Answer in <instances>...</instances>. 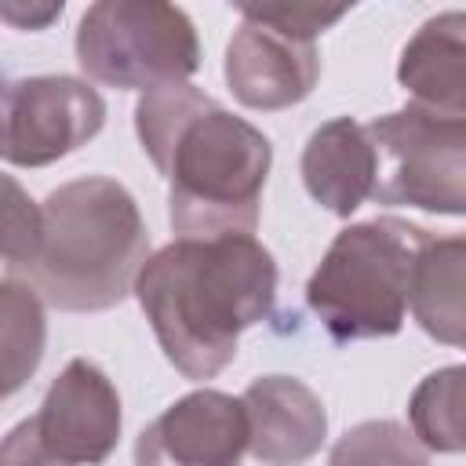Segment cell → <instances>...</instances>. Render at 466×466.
<instances>
[{
    "mask_svg": "<svg viewBox=\"0 0 466 466\" xmlns=\"http://www.w3.org/2000/svg\"><path fill=\"white\" fill-rule=\"evenodd\" d=\"M462 364H448L430 371L411 400H408V419H411V437L426 451L441 455H459L466 448L462 433Z\"/></svg>",
    "mask_w": 466,
    "mask_h": 466,
    "instance_id": "cell-16",
    "label": "cell"
},
{
    "mask_svg": "<svg viewBox=\"0 0 466 466\" xmlns=\"http://www.w3.org/2000/svg\"><path fill=\"white\" fill-rule=\"evenodd\" d=\"M397 80L411 95V106L466 120V15L444 11L426 18L400 51Z\"/></svg>",
    "mask_w": 466,
    "mask_h": 466,
    "instance_id": "cell-12",
    "label": "cell"
},
{
    "mask_svg": "<svg viewBox=\"0 0 466 466\" xmlns=\"http://www.w3.org/2000/svg\"><path fill=\"white\" fill-rule=\"evenodd\" d=\"M25 422L51 466H102L120 441V393L98 364L73 357Z\"/></svg>",
    "mask_w": 466,
    "mask_h": 466,
    "instance_id": "cell-8",
    "label": "cell"
},
{
    "mask_svg": "<svg viewBox=\"0 0 466 466\" xmlns=\"http://www.w3.org/2000/svg\"><path fill=\"white\" fill-rule=\"evenodd\" d=\"M328 466H430V451L411 437L404 422L368 419L335 441Z\"/></svg>",
    "mask_w": 466,
    "mask_h": 466,
    "instance_id": "cell-17",
    "label": "cell"
},
{
    "mask_svg": "<svg viewBox=\"0 0 466 466\" xmlns=\"http://www.w3.org/2000/svg\"><path fill=\"white\" fill-rule=\"evenodd\" d=\"M106 124L102 95L80 76H22L0 84V160L47 167L87 146Z\"/></svg>",
    "mask_w": 466,
    "mask_h": 466,
    "instance_id": "cell-7",
    "label": "cell"
},
{
    "mask_svg": "<svg viewBox=\"0 0 466 466\" xmlns=\"http://www.w3.org/2000/svg\"><path fill=\"white\" fill-rule=\"evenodd\" d=\"M240 18H251V22H262L284 36H295V40H317L324 29H331L350 7L346 4H240L237 7Z\"/></svg>",
    "mask_w": 466,
    "mask_h": 466,
    "instance_id": "cell-19",
    "label": "cell"
},
{
    "mask_svg": "<svg viewBox=\"0 0 466 466\" xmlns=\"http://www.w3.org/2000/svg\"><path fill=\"white\" fill-rule=\"evenodd\" d=\"M306 193L339 218H350L375 186V149L368 127L353 116H331L320 124L302 149Z\"/></svg>",
    "mask_w": 466,
    "mask_h": 466,
    "instance_id": "cell-13",
    "label": "cell"
},
{
    "mask_svg": "<svg viewBox=\"0 0 466 466\" xmlns=\"http://www.w3.org/2000/svg\"><path fill=\"white\" fill-rule=\"evenodd\" d=\"M426 244L422 226L393 215L346 226L306 280V306L335 342L397 335Z\"/></svg>",
    "mask_w": 466,
    "mask_h": 466,
    "instance_id": "cell-4",
    "label": "cell"
},
{
    "mask_svg": "<svg viewBox=\"0 0 466 466\" xmlns=\"http://www.w3.org/2000/svg\"><path fill=\"white\" fill-rule=\"evenodd\" d=\"M462 266H466L462 237H430V244L422 248L415 273H411L408 306H411L419 328L444 346H462V328H466Z\"/></svg>",
    "mask_w": 466,
    "mask_h": 466,
    "instance_id": "cell-14",
    "label": "cell"
},
{
    "mask_svg": "<svg viewBox=\"0 0 466 466\" xmlns=\"http://www.w3.org/2000/svg\"><path fill=\"white\" fill-rule=\"evenodd\" d=\"M364 127L375 149L371 200L451 218L466 211V120L433 116L408 102Z\"/></svg>",
    "mask_w": 466,
    "mask_h": 466,
    "instance_id": "cell-6",
    "label": "cell"
},
{
    "mask_svg": "<svg viewBox=\"0 0 466 466\" xmlns=\"http://www.w3.org/2000/svg\"><path fill=\"white\" fill-rule=\"evenodd\" d=\"M135 131L171 186L167 218L178 237L255 233L273 164V146L255 124L186 80L146 91Z\"/></svg>",
    "mask_w": 466,
    "mask_h": 466,
    "instance_id": "cell-2",
    "label": "cell"
},
{
    "mask_svg": "<svg viewBox=\"0 0 466 466\" xmlns=\"http://www.w3.org/2000/svg\"><path fill=\"white\" fill-rule=\"evenodd\" d=\"M135 299L189 382H208L237 357L240 331L273 313L277 262L251 233L175 237L135 277Z\"/></svg>",
    "mask_w": 466,
    "mask_h": 466,
    "instance_id": "cell-1",
    "label": "cell"
},
{
    "mask_svg": "<svg viewBox=\"0 0 466 466\" xmlns=\"http://www.w3.org/2000/svg\"><path fill=\"white\" fill-rule=\"evenodd\" d=\"M146 258L149 233L127 186L87 175L47 193L44 248L18 273L55 309L102 313L131 295Z\"/></svg>",
    "mask_w": 466,
    "mask_h": 466,
    "instance_id": "cell-3",
    "label": "cell"
},
{
    "mask_svg": "<svg viewBox=\"0 0 466 466\" xmlns=\"http://www.w3.org/2000/svg\"><path fill=\"white\" fill-rule=\"evenodd\" d=\"M66 11V4H0V18L11 22L15 29H47L58 15Z\"/></svg>",
    "mask_w": 466,
    "mask_h": 466,
    "instance_id": "cell-20",
    "label": "cell"
},
{
    "mask_svg": "<svg viewBox=\"0 0 466 466\" xmlns=\"http://www.w3.org/2000/svg\"><path fill=\"white\" fill-rule=\"evenodd\" d=\"M44 248V204L25 186L0 171V258L18 273Z\"/></svg>",
    "mask_w": 466,
    "mask_h": 466,
    "instance_id": "cell-18",
    "label": "cell"
},
{
    "mask_svg": "<svg viewBox=\"0 0 466 466\" xmlns=\"http://www.w3.org/2000/svg\"><path fill=\"white\" fill-rule=\"evenodd\" d=\"M47 346L44 299L22 280H0V400L18 393L40 368Z\"/></svg>",
    "mask_w": 466,
    "mask_h": 466,
    "instance_id": "cell-15",
    "label": "cell"
},
{
    "mask_svg": "<svg viewBox=\"0 0 466 466\" xmlns=\"http://www.w3.org/2000/svg\"><path fill=\"white\" fill-rule=\"evenodd\" d=\"M76 62L87 80L120 91L186 84L200 69L189 15L160 0H98L76 25Z\"/></svg>",
    "mask_w": 466,
    "mask_h": 466,
    "instance_id": "cell-5",
    "label": "cell"
},
{
    "mask_svg": "<svg viewBox=\"0 0 466 466\" xmlns=\"http://www.w3.org/2000/svg\"><path fill=\"white\" fill-rule=\"evenodd\" d=\"M248 419L240 397L193 390L167 404L135 441V466H240Z\"/></svg>",
    "mask_w": 466,
    "mask_h": 466,
    "instance_id": "cell-9",
    "label": "cell"
},
{
    "mask_svg": "<svg viewBox=\"0 0 466 466\" xmlns=\"http://www.w3.org/2000/svg\"><path fill=\"white\" fill-rule=\"evenodd\" d=\"M248 451L262 466H302L328 437V411L320 397L295 375H262L244 393Z\"/></svg>",
    "mask_w": 466,
    "mask_h": 466,
    "instance_id": "cell-11",
    "label": "cell"
},
{
    "mask_svg": "<svg viewBox=\"0 0 466 466\" xmlns=\"http://www.w3.org/2000/svg\"><path fill=\"white\" fill-rule=\"evenodd\" d=\"M320 80L317 44L284 36L244 18L226 44V84L248 109L277 113L299 106Z\"/></svg>",
    "mask_w": 466,
    "mask_h": 466,
    "instance_id": "cell-10",
    "label": "cell"
}]
</instances>
